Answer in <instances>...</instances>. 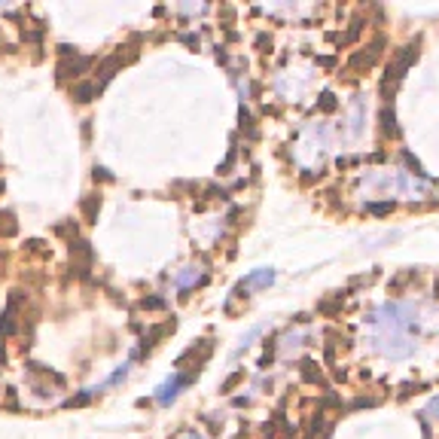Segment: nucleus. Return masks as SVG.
I'll return each mask as SVG.
<instances>
[{"label":"nucleus","mask_w":439,"mask_h":439,"mask_svg":"<svg viewBox=\"0 0 439 439\" xmlns=\"http://www.w3.org/2000/svg\"><path fill=\"white\" fill-rule=\"evenodd\" d=\"M372 324H375V329H378L375 345H378V351L384 357L400 360V357L412 354V329H418V324L412 320V314L402 305L378 308L375 311V317H372Z\"/></svg>","instance_id":"f257e3e1"},{"label":"nucleus","mask_w":439,"mask_h":439,"mask_svg":"<svg viewBox=\"0 0 439 439\" xmlns=\"http://www.w3.org/2000/svg\"><path fill=\"white\" fill-rule=\"evenodd\" d=\"M418 49H421V40L402 46V49H397V55L390 58L388 70H384V79H381V95H384V101H388L393 91H397V86L402 82V77H406V70L418 61Z\"/></svg>","instance_id":"f03ea898"},{"label":"nucleus","mask_w":439,"mask_h":439,"mask_svg":"<svg viewBox=\"0 0 439 439\" xmlns=\"http://www.w3.org/2000/svg\"><path fill=\"white\" fill-rule=\"evenodd\" d=\"M381 49H384V40H381V37H375V40H372L369 46H366V49L354 52L351 58H348L342 77H345V79H357V73L372 70V68H375V61H378V55H381Z\"/></svg>","instance_id":"7ed1b4c3"},{"label":"nucleus","mask_w":439,"mask_h":439,"mask_svg":"<svg viewBox=\"0 0 439 439\" xmlns=\"http://www.w3.org/2000/svg\"><path fill=\"white\" fill-rule=\"evenodd\" d=\"M91 64H95V58L79 55V52H70V46H61V61L55 64V77H58L61 82L70 79V77H82Z\"/></svg>","instance_id":"20e7f679"},{"label":"nucleus","mask_w":439,"mask_h":439,"mask_svg":"<svg viewBox=\"0 0 439 439\" xmlns=\"http://www.w3.org/2000/svg\"><path fill=\"white\" fill-rule=\"evenodd\" d=\"M269 284H274V272H272V269H256V272H250L244 281L235 284V290L229 293V302H226V305H232L235 299H247L253 290H262V287H269Z\"/></svg>","instance_id":"39448f33"},{"label":"nucleus","mask_w":439,"mask_h":439,"mask_svg":"<svg viewBox=\"0 0 439 439\" xmlns=\"http://www.w3.org/2000/svg\"><path fill=\"white\" fill-rule=\"evenodd\" d=\"M70 262H73V272L79 278H89L91 265H95V253H91V244L82 241V238H73L70 241Z\"/></svg>","instance_id":"423d86ee"},{"label":"nucleus","mask_w":439,"mask_h":439,"mask_svg":"<svg viewBox=\"0 0 439 439\" xmlns=\"http://www.w3.org/2000/svg\"><path fill=\"white\" fill-rule=\"evenodd\" d=\"M189 381H192L189 375H183V372H174V378H168V381H165L159 390H155V400H159V402H171L174 397H177V390H180V388H186Z\"/></svg>","instance_id":"0eeeda50"},{"label":"nucleus","mask_w":439,"mask_h":439,"mask_svg":"<svg viewBox=\"0 0 439 439\" xmlns=\"http://www.w3.org/2000/svg\"><path fill=\"white\" fill-rule=\"evenodd\" d=\"M174 329H177V320H174V317H171V320H165V324H159V326H153L150 333H146V336L141 338V351H153L155 342H162V338H165V336H171Z\"/></svg>","instance_id":"6e6552de"},{"label":"nucleus","mask_w":439,"mask_h":439,"mask_svg":"<svg viewBox=\"0 0 439 439\" xmlns=\"http://www.w3.org/2000/svg\"><path fill=\"white\" fill-rule=\"evenodd\" d=\"M186 274H180L177 278V287L180 290H192V287H198V284H205L208 281V272L205 269H196V265H189V269H183Z\"/></svg>","instance_id":"1a4fd4ad"},{"label":"nucleus","mask_w":439,"mask_h":439,"mask_svg":"<svg viewBox=\"0 0 439 439\" xmlns=\"http://www.w3.org/2000/svg\"><path fill=\"white\" fill-rule=\"evenodd\" d=\"M98 210H101V192H91V196L82 198V205H79V214L86 223H95L98 220Z\"/></svg>","instance_id":"9d476101"},{"label":"nucleus","mask_w":439,"mask_h":439,"mask_svg":"<svg viewBox=\"0 0 439 439\" xmlns=\"http://www.w3.org/2000/svg\"><path fill=\"white\" fill-rule=\"evenodd\" d=\"M98 91H101V89L95 86V82H77L70 95H73V101H77V104H89V101L98 98Z\"/></svg>","instance_id":"9b49d317"},{"label":"nucleus","mask_w":439,"mask_h":439,"mask_svg":"<svg viewBox=\"0 0 439 439\" xmlns=\"http://www.w3.org/2000/svg\"><path fill=\"white\" fill-rule=\"evenodd\" d=\"M381 134H384V137H397V134H400L397 116H393V110H390L388 104L381 107Z\"/></svg>","instance_id":"f8f14e48"},{"label":"nucleus","mask_w":439,"mask_h":439,"mask_svg":"<svg viewBox=\"0 0 439 439\" xmlns=\"http://www.w3.org/2000/svg\"><path fill=\"white\" fill-rule=\"evenodd\" d=\"M345 296H348V293H329V296L317 305V311H320V314H336V311L345 305Z\"/></svg>","instance_id":"ddd939ff"},{"label":"nucleus","mask_w":439,"mask_h":439,"mask_svg":"<svg viewBox=\"0 0 439 439\" xmlns=\"http://www.w3.org/2000/svg\"><path fill=\"white\" fill-rule=\"evenodd\" d=\"M299 366H302V378H305L308 384H317L320 378H324V372H320V363L317 360H308V357H305Z\"/></svg>","instance_id":"4468645a"},{"label":"nucleus","mask_w":439,"mask_h":439,"mask_svg":"<svg viewBox=\"0 0 439 439\" xmlns=\"http://www.w3.org/2000/svg\"><path fill=\"white\" fill-rule=\"evenodd\" d=\"M324 430H326V415H324V412H317V415H314V418H311V421H308L305 439H317L320 433H324Z\"/></svg>","instance_id":"2eb2a0df"},{"label":"nucleus","mask_w":439,"mask_h":439,"mask_svg":"<svg viewBox=\"0 0 439 439\" xmlns=\"http://www.w3.org/2000/svg\"><path fill=\"white\" fill-rule=\"evenodd\" d=\"M15 217L13 214H6V210H0V235L9 238V235H15Z\"/></svg>","instance_id":"dca6fc26"},{"label":"nucleus","mask_w":439,"mask_h":439,"mask_svg":"<svg viewBox=\"0 0 439 439\" xmlns=\"http://www.w3.org/2000/svg\"><path fill=\"white\" fill-rule=\"evenodd\" d=\"M55 235H61V238H68V241H73V238H79V235H77V223H70V220H61V223L55 226Z\"/></svg>","instance_id":"f3484780"},{"label":"nucleus","mask_w":439,"mask_h":439,"mask_svg":"<svg viewBox=\"0 0 439 439\" xmlns=\"http://www.w3.org/2000/svg\"><path fill=\"white\" fill-rule=\"evenodd\" d=\"M317 107L320 110H326V113H329V110H336L338 107V101H336V95H333V91H320V98H317Z\"/></svg>","instance_id":"a211bd4d"},{"label":"nucleus","mask_w":439,"mask_h":439,"mask_svg":"<svg viewBox=\"0 0 439 439\" xmlns=\"http://www.w3.org/2000/svg\"><path fill=\"white\" fill-rule=\"evenodd\" d=\"M366 210H369V214H390L393 210V201L388 198V201H372V205H366Z\"/></svg>","instance_id":"6ab92c4d"},{"label":"nucleus","mask_w":439,"mask_h":439,"mask_svg":"<svg viewBox=\"0 0 439 439\" xmlns=\"http://www.w3.org/2000/svg\"><path fill=\"white\" fill-rule=\"evenodd\" d=\"M238 381H244V369H238V372H232V375H229V378H226L223 384H220V390H223V393H229V390H232Z\"/></svg>","instance_id":"aec40b11"},{"label":"nucleus","mask_w":439,"mask_h":439,"mask_svg":"<svg viewBox=\"0 0 439 439\" xmlns=\"http://www.w3.org/2000/svg\"><path fill=\"white\" fill-rule=\"evenodd\" d=\"M256 336H260V326H253L250 329V333H247L244 338H241V342H238V348H235V354H241V351H247V348H250V342H253V338Z\"/></svg>","instance_id":"412c9836"},{"label":"nucleus","mask_w":439,"mask_h":439,"mask_svg":"<svg viewBox=\"0 0 439 439\" xmlns=\"http://www.w3.org/2000/svg\"><path fill=\"white\" fill-rule=\"evenodd\" d=\"M141 308H146V311H159V308H165V299H162V296H150V299H141Z\"/></svg>","instance_id":"4be33fe9"},{"label":"nucleus","mask_w":439,"mask_h":439,"mask_svg":"<svg viewBox=\"0 0 439 439\" xmlns=\"http://www.w3.org/2000/svg\"><path fill=\"white\" fill-rule=\"evenodd\" d=\"M177 439H201V436H198V433H192V430H186V433H180Z\"/></svg>","instance_id":"5701e85b"},{"label":"nucleus","mask_w":439,"mask_h":439,"mask_svg":"<svg viewBox=\"0 0 439 439\" xmlns=\"http://www.w3.org/2000/svg\"><path fill=\"white\" fill-rule=\"evenodd\" d=\"M95 177H101V180H110V174H107L104 168H95Z\"/></svg>","instance_id":"b1692460"},{"label":"nucleus","mask_w":439,"mask_h":439,"mask_svg":"<svg viewBox=\"0 0 439 439\" xmlns=\"http://www.w3.org/2000/svg\"><path fill=\"white\" fill-rule=\"evenodd\" d=\"M433 290H436V299H439V278H436V284H433Z\"/></svg>","instance_id":"393cba45"},{"label":"nucleus","mask_w":439,"mask_h":439,"mask_svg":"<svg viewBox=\"0 0 439 439\" xmlns=\"http://www.w3.org/2000/svg\"><path fill=\"white\" fill-rule=\"evenodd\" d=\"M0 192H4V180H0Z\"/></svg>","instance_id":"a878e982"}]
</instances>
